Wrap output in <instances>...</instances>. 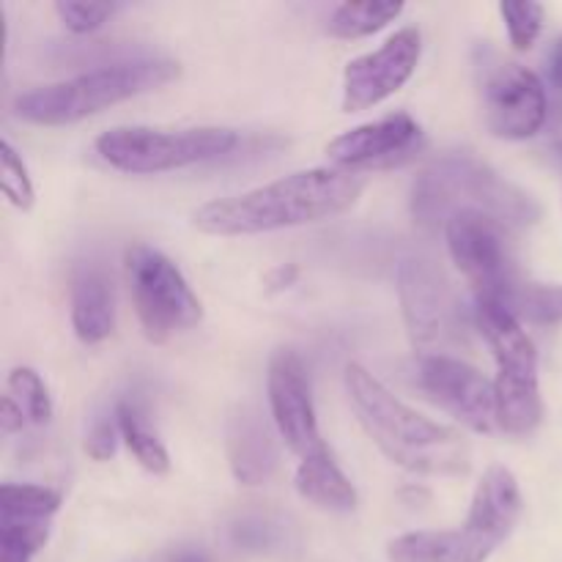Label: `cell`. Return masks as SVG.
<instances>
[{
    "instance_id": "obj_1",
    "label": "cell",
    "mask_w": 562,
    "mask_h": 562,
    "mask_svg": "<svg viewBox=\"0 0 562 562\" xmlns=\"http://www.w3.org/2000/svg\"><path fill=\"white\" fill-rule=\"evenodd\" d=\"M362 176L340 168H311L245 195L220 198L192 214L198 231L212 236H252L322 223L360 198Z\"/></svg>"
},
{
    "instance_id": "obj_2",
    "label": "cell",
    "mask_w": 562,
    "mask_h": 562,
    "mask_svg": "<svg viewBox=\"0 0 562 562\" xmlns=\"http://www.w3.org/2000/svg\"><path fill=\"white\" fill-rule=\"evenodd\" d=\"M346 393L360 426L393 464L420 475L467 472L470 448L464 437L406 406L357 362L346 368Z\"/></svg>"
},
{
    "instance_id": "obj_3",
    "label": "cell",
    "mask_w": 562,
    "mask_h": 562,
    "mask_svg": "<svg viewBox=\"0 0 562 562\" xmlns=\"http://www.w3.org/2000/svg\"><path fill=\"white\" fill-rule=\"evenodd\" d=\"M412 212L426 228L448 225L461 212H483L505 225H530L538 206L527 192L494 173L472 154H448L428 165L412 187Z\"/></svg>"
},
{
    "instance_id": "obj_4",
    "label": "cell",
    "mask_w": 562,
    "mask_h": 562,
    "mask_svg": "<svg viewBox=\"0 0 562 562\" xmlns=\"http://www.w3.org/2000/svg\"><path fill=\"white\" fill-rule=\"evenodd\" d=\"M176 77H179V64L173 60H124V64L86 71L71 80L33 88L16 99L14 108L16 115L31 124L66 126L132 97L157 91Z\"/></svg>"
},
{
    "instance_id": "obj_5",
    "label": "cell",
    "mask_w": 562,
    "mask_h": 562,
    "mask_svg": "<svg viewBox=\"0 0 562 562\" xmlns=\"http://www.w3.org/2000/svg\"><path fill=\"white\" fill-rule=\"evenodd\" d=\"M475 324L497 360V420L510 437H527L543 417L538 351L519 318L494 300L475 302Z\"/></svg>"
},
{
    "instance_id": "obj_6",
    "label": "cell",
    "mask_w": 562,
    "mask_h": 562,
    "mask_svg": "<svg viewBox=\"0 0 562 562\" xmlns=\"http://www.w3.org/2000/svg\"><path fill=\"white\" fill-rule=\"evenodd\" d=\"M236 132L223 126L192 130H151V126H115L97 137V154L130 176L168 173L225 157L236 148Z\"/></svg>"
},
{
    "instance_id": "obj_7",
    "label": "cell",
    "mask_w": 562,
    "mask_h": 562,
    "mask_svg": "<svg viewBox=\"0 0 562 562\" xmlns=\"http://www.w3.org/2000/svg\"><path fill=\"white\" fill-rule=\"evenodd\" d=\"M126 274H130L137 318L148 340L165 344L170 335L187 333L201 324V300L192 294L184 274L168 256L146 245L130 247Z\"/></svg>"
},
{
    "instance_id": "obj_8",
    "label": "cell",
    "mask_w": 562,
    "mask_h": 562,
    "mask_svg": "<svg viewBox=\"0 0 562 562\" xmlns=\"http://www.w3.org/2000/svg\"><path fill=\"white\" fill-rule=\"evenodd\" d=\"M398 296L406 329L426 355L464 344V313L442 269L420 256L404 258L398 267Z\"/></svg>"
},
{
    "instance_id": "obj_9",
    "label": "cell",
    "mask_w": 562,
    "mask_h": 562,
    "mask_svg": "<svg viewBox=\"0 0 562 562\" xmlns=\"http://www.w3.org/2000/svg\"><path fill=\"white\" fill-rule=\"evenodd\" d=\"M450 258L467 280L475 285L477 300L503 302L514 289L516 267L510 256L508 225L483 212H461L445 225Z\"/></svg>"
},
{
    "instance_id": "obj_10",
    "label": "cell",
    "mask_w": 562,
    "mask_h": 562,
    "mask_svg": "<svg viewBox=\"0 0 562 562\" xmlns=\"http://www.w3.org/2000/svg\"><path fill=\"white\" fill-rule=\"evenodd\" d=\"M417 384L423 393L475 434H492L497 420L494 384L450 355H423L417 362Z\"/></svg>"
},
{
    "instance_id": "obj_11",
    "label": "cell",
    "mask_w": 562,
    "mask_h": 562,
    "mask_svg": "<svg viewBox=\"0 0 562 562\" xmlns=\"http://www.w3.org/2000/svg\"><path fill=\"white\" fill-rule=\"evenodd\" d=\"M488 130L505 140H527L547 121V91L527 66L497 60L483 77Z\"/></svg>"
},
{
    "instance_id": "obj_12",
    "label": "cell",
    "mask_w": 562,
    "mask_h": 562,
    "mask_svg": "<svg viewBox=\"0 0 562 562\" xmlns=\"http://www.w3.org/2000/svg\"><path fill=\"white\" fill-rule=\"evenodd\" d=\"M420 49V33L415 27H404L395 36H390L376 53L349 60L344 71L346 113H360V110L376 108L384 99L398 93L415 75Z\"/></svg>"
},
{
    "instance_id": "obj_13",
    "label": "cell",
    "mask_w": 562,
    "mask_h": 562,
    "mask_svg": "<svg viewBox=\"0 0 562 562\" xmlns=\"http://www.w3.org/2000/svg\"><path fill=\"white\" fill-rule=\"evenodd\" d=\"M269 409L278 426V434L285 439L300 459H307L324 448L318 434L316 409H313L311 382H307L305 366L294 349H278L269 360L267 376Z\"/></svg>"
},
{
    "instance_id": "obj_14",
    "label": "cell",
    "mask_w": 562,
    "mask_h": 562,
    "mask_svg": "<svg viewBox=\"0 0 562 562\" xmlns=\"http://www.w3.org/2000/svg\"><path fill=\"white\" fill-rule=\"evenodd\" d=\"M521 516V492L516 475L505 467H492L477 483L470 516L459 532V547L464 562H486L494 549L514 532Z\"/></svg>"
},
{
    "instance_id": "obj_15",
    "label": "cell",
    "mask_w": 562,
    "mask_h": 562,
    "mask_svg": "<svg viewBox=\"0 0 562 562\" xmlns=\"http://www.w3.org/2000/svg\"><path fill=\"white\" fill-rule=\"evenodd\" d=\"M426 146L420 124L412 115L395 113L373 124L355 126L327 146V157L340 170L393 168L415 159Z\"/></svg>"
},
{
    "instance_id": "obj_16",
    "label": "cell",
    "mask_w": 562,
    "mask_h": 562,
    "mask_svg": "<svg viewBox=\"0 0 562 562\" xmlns=\"http://www.w3.org/2000/svg\"><path fill=\"white\" fill-rule=\"evenodd\" d=\"M228 464L241 486H261L278 470V445L272 428L252 406H239L228 420Z\"/></svg>"
},
{
    "instance_id": "obj_17",
    "label": "cell",
    "mask_w": 562,
    "mask_h": 562,
    "mask_svg": "<svg viewBox=\"0 0 562 562\" xmlns=\"http://www.w3.org/2000/svg\"><path fill=\"white\" fill-rule=\"evenodd\" d=\"M71 327L82 344H102L115 329V296L108 272L82 267L71 280Z\"/></svg>"
},
{
    "instance_id": "obj_18",
    "label": "cell",
    "mask_w": 562,
    "mask_h": 562,
    "mask_svg": "<svg viewBox=\"0 0 562 562\" xmlns=\"http://www.w3.org/2000/svg\"><path fill=\"white\" fill-rule=\"evenodd\" d=\"M296 492L307 503L318 505V508L340 510V514L357 508V488L344 475V470L338 467L335 456L329 453L327 445L300 461V470H296Z\"/></svg>"
},
{
    "instance_id": "obj_19",
    "label": "cell",
    "mask_w": 562,
    "mask_h": 562,
    "mask_svg": "<svg viewBox=\"0 0 562 562\" xmlns=\"http://www.w3.org/2000/svg\"><path fill=\"white\" fill-rule=\"evenodd\" d=\"M404 11V3L393 0H362V3H344L329 16V36L335 38H362L387 27Z\"/></svg>"
},
{
    "instance_id": "obj_20",
    "label": "cell",
    "mask_w": 562,
    "mask_h": 562,
    "mask_svg": "<svg viewBox=\"0 0 562 562\" xmlns=\"http://www.w3.org/2000/svg\"><path fill=\"white\" fill-rule=\"evenodd\" d=\"M499 305L519 322L562 324V285L516 283Z\"/></svg>"
},
{
    "instance_id": "obj_21",
    "label": "cell",
    "mask_w": 562,
    "mask_h": 562,
    "mask_svg": "<svg viewBox=\"0 0 562 562\" xmlns=\"http://www.w3.org/2000/svg\"><path fill=\"white\" fill-rule=\"evenodd\" d=\"M115 423H119V431L121 437H124L126 448H130L132 456L140 461L143 470L154 472V475H165V472L170 470L168 450H165L162 442L148 431L146 423H143L140 415L135 412V406L121 401V404L115 406Z\"/></svg>"
},
{
    "instance_id": "obj_22",
    "label": "cell",
    "mask_w": 562,
    "mask_h": 562,
    "mask_svg": "<svg viewBox=\"0 0 562 562\" xmlns=\"http://www.w3.org/2000/svg\"><path fill=\"white\" fill-rule=\"evenodd\" d=\"M58 505L60 497L53 488L25 486V483H3L0 488V519L49 521Z\"/></svg>"
},
{
    "instance_id": "obj_23",
    "label": "cell",
    "mask_w": 562,
    "mask_h": 562,
    "mask_svg": "<svg viewBox=\"0 0 562 562\" xmlns=\"http://www.w3.org/2000/svg\"><path fill=\"white\" fill-rule=\"evenodd\" d=\"M47 538V521L0 519V562H31Z\"/></svg>"
},
{
    "instance_id": "obj_24",
    "label": "cell",
    "mask_w": 562,
    "mask_h": 562,
    "mask_svg": "<svg viewBox=\"0 0 562 562\" xmlns=\"http://www.w3.org/2000/svg\"><path fill=\"white\" fill-rule=\"evenodd\" d=\"M11 398L22 406L31 423H49L53 417V401H49L47 387H44L42 376L33 368H14L9 376Z\"/></svg>"
},
{
    "instance_id": "obj_25",
    "label": "cell",
    "mask_w": 562,
    "mask_h": 562,
    "mask_svg": "<svg viewBox=\"0 0 562 562\" xmlns=\"http://www.w3.org/2000/svg\"><path fill=\"white\" fill-rule=\"evenodd\" d=\"M0 187H3V195L22 212L33 206L36 192H33L31 176H27L25 162L9 140L0 143Z\"/></svg>"
},
{
    "instance_id": "obj_26",
    "label": "cell",
    "mask_w": 562,
    "mask_h": 562,
    "mask_svg": "<svg viewBox=\"0 0 562 562\" xmlns=\"http://www.w3.org/2000/svg\"><path fill=\"white\" fill-rule=\"evenodd\" d=\"M505 25H508L510 44L516 49H530L543 27V5L541 3H503L499 5Z\"/></svg>"
},
{
    "instance_id": "obj_27",
    "label": "cell",
    "mask_w": 562,
    "mask_h": 562,
    "mask_svg": "<svg viewBox=\"0 0 562 562\" xmlns=\"http://www.w3.org/2000/svg\"><path fill=\"white\" fill-rule=\"evenodd\" d=\"M60 22H64L66 31L71 33H93L110 20V16L119 11L115 3H82V0H60L55 3Z\"/></svg>"
},
{
    "instance_id": "obj_28",
    "label": "cell",
    "mask_w": 562,
    "mask_h": 562,
    "mask_svg": "<svg viewBox=\"0 0 562 562\" xmlns=\"http://www.w3.org/2000/svg\"><path fill=\"white\" fill-rule=\"evenodd\" d=\"M119 423L99 420L86 437V453L93 461H108L115 453V437H119Z\"/></svg>"
},
{
    "instance_id": "obj_29",
    "label": "cell",
    "mask_w": 562,
    "mask_h": 562,
    "mask_svg": "<svg viewBox=\"0 0 562 562\" xmlns=\"http://www.w3.org/2000/svg\"><path fill=\"white\" fill-rule=\"evenodd\" d=\"M25 420L27 415L22 412V406L16 404L11 395H3L0 398V428H3V434H16L25 428Z\"/></svg>"
},
{
    "instance_id": "obj_30",
    "label": "cell",
    "mask_w": 562,
    "mask_h": 562,
    "mask_svg": "<svg viewBox=\"0 0 562 562\" xmlns=\"http://www.w3.org/2000/svg\"><path fill=\"white\" fill-rule=\"evenodd\" d=\"M549 71H552V82L562 88V36L554 42L552 55H549Z\"/></svg>"
},
{
    "instance_id": "obj_31",
    "label": "cell",
    "mask_w": 562,
    "mask_h": 562,
    "mask_svg": "<svg viewBox=\"0 0 562 562\" xmlns=\"http://www.w3.org/2000/svg\"><path fill=\"white\" fill-rule=\"evenodd\" d=\"M294 278H296V269H291V272L285 274V267H280V269H274L272 278H269V283H272L274 289H289L291 280Z\"/></svg>"
},
{
    "instance_id": "obj_32",
    "label": "cell",
    "mask_w": 562,
    "mask_h": 562,
    "mask_svg": "<svg viewBox=\"0 0 562 562\" xmlns=\"http://www.w3.org/2000/svg\"><path fill=\"white\" fill-rule=\"evenodd\" d=\"M181 562H203V560H198V558H187V560H181Z\"/></svg>"
}]
</instances>
